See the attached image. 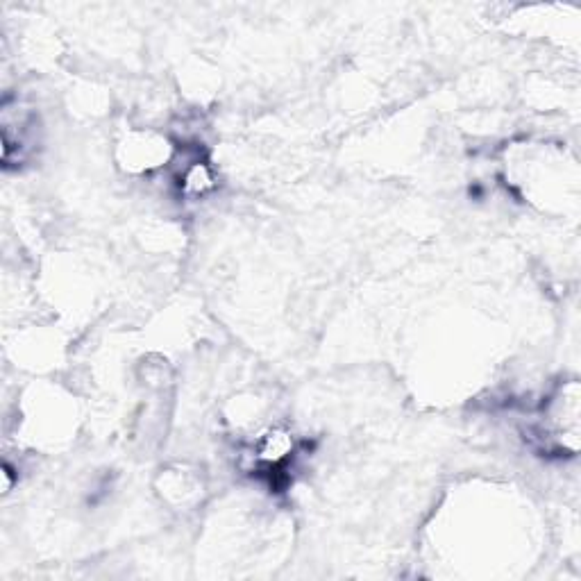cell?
Wrapping results in <instances>:
<instances>
[{
  "mask_svg": "<svg viewBox=\"0 0 581 581\" xmlns=\"http://www.w3.org/2000/svg\"><path fill=\"white\" fill-rule=\"evenodd\" d=\"M293 448H296V441H293V434L289 432V429L275 427L257 441L255 459L268 470H277L289 461Z\"/></svg>",
  "mask_w": 581,
  "mask_h": 581,
  "instance_id": "6da1fadb",
  "label": "cell"
},
{
  "mask_svg": "<svg viewBox=\"0 0 581 581\" xmlns=\"http://www.w3.org/2000/svg\"><path fill=\"white\" fill-rule=\"evenodd\" d=\"M168 159V143L155 134H134L128 139V166L139 171L162 166Z\"/></svg>",
  "mask_w": 581,
  "mask_h": 581,
  "instance_id": "7a4b0ae2",
  "label": "cell"
},
{
  "mask_svg": "<svg viewBox=\"0 0 581 581\" xmlns=\"http://www.w3.org/2000/svg\"><path fill=\"white\" fill-rule=\"evenodd\" d=\"M216 187V178H214V171L209 168V164L205 162H191V166H187L182 171V178H180V189L184 196H193V198H200L205 196Z\"/></svg>",
  "mask_w": 581,
  "mask_h": 581,
  "instance_id": "3957f363",
  "label": "cell"
}]
</instances>
